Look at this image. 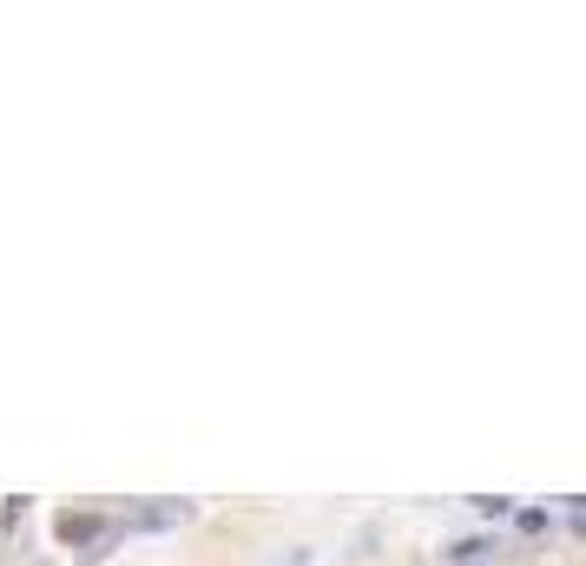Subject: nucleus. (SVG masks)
<instances>
[{"label": "nucleus", "mask_w": 586, "mask_h": 566, "mask_svg": "<svg viewBox=\"0 0 586 566\" xmlns=\"http://www.w3.org/2000/svg\"><path fill=\"white\" fill-rule=\"evenodd\" d=\"M53 534H60L66 547H93V540H99V547H112L119 527H112L106 514H60V520H53Z\"/></svg>", "instance_id": "f257e3e1"}, {"label": "nucleus", "mask_w": 586, "mask_h": 566, "mask_svg": "<svg viewBox=\"0 0 586 566\" xmlns=\"http://www.w3.org/2000/svg\"><path fill=\"white\" fill-rule=\"evenodd\" d=\"M481 553H494L488 540H455V547H448V560H455V566H481Z\"/></svg>", "instance_id": "f03ea898"}]
</instances>
